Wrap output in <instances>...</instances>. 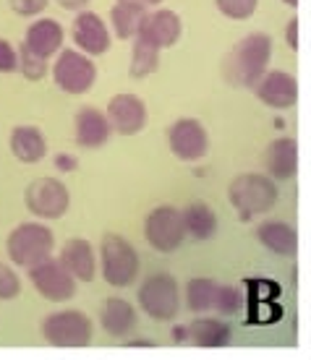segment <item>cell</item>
I'll use <instances>...</instances> for the list:
<instances>
[{"instance_id": "14", "label": "cell", "mask_w": 311, "mask_h": 360, "mask_svg": "<svg viewBox=\"0 0 311 360\" xmlns=\"http://www.w3.org/2000/svg\"><path fill=\"white\" fill-rule=\"evenodd\" d=\"M256 99L269 110H291L298 102V82L288 71H269L254 84Z\"/></svg>"}, {"instance_id": "23", "label": "cell", "mask_w": 311, "mask_h": 360, "mask_svg": "<svg viewBox=\"0 0 311 360\" xmlns=\"http://www.w3.org/2000/svg\"><path fill=\"white\" fill-rule=\"evenodd\" d=\"M189 340L196 347L204 350H220V347H228L233 342V329L228 321L215 319V316H199L191 326H189Z\"/></svg>"}, {"instance_id": "26", "label": "cell", "mask_w": 311, "mask_h": 360, "mask_svg": "<svg viewBox=\"0 0 311 360\" xmlns=\"http://www.w3.org/2000/svg\"><path fill=\"white\" fill-rule=\"evenodd\" d=\"M160 47H155L152 42H146L141 37H134V47H131V63H128V76L134 82H141L146 76L157 73L160 68Z\"/></svg>"}, {"instance_id": "17", "label": "cell", "mask_w": 311, "mask_h": 360, "mask_svg": "<svg viewBox=\"0 0 311 360\" xmlns=\"http://www.w3.org/2000/svg\"><path fill=\"white\" fill-rule=\"evenodd\" d=\"M63 39H65V29L61 27V21L55 18H37L27 27L24 32V42L21 45L32 50L34 55L50 60L55 53L63 50Z\"/></svg>"}, {"instance_id": "33", "label": "cell", "mask_w": 311, "mask_h": 360, "mask_svg": "<svg viewBox=\"0 0 311 360\" xmlns=\"http://www.w3.org/2000/svg\"><path fill=\"white\" fill-rule=\"evenodd\" d=\"M18 71V47L0 37V73Z\"/></svg>"}, {"instance_id": "18", "label": "cell", "mask_w": 311, "mask_h": 360, "mask_svg": "<svg viewBox=\"0 0 311 360\" xmlns=\"http://www.w3.org/2000/svg\"><path fill=\"white\" fill-rule=\"evenodd\" d=\"M139 314L137 306L126 297L113 295L100 306V326L102 332H108L113 340H126L128 334L137 329Z\"/></svg>"}, {"instance_id": "39", "label": "cell", "mask_w": 311, "mask_h": 360, "mask_svg": "<svg viewBox=\"0 0 311 360\" xmlns=\"http://www.w3.org/2000/svg\"><path fill=\"white\" fill-rule=\"evenodd\" d=\"M128 347H152V345H155V342H152V340H139V337H137V340H128Z\"/></svg>"}, {"instance_id": "11", "label": "cell", "mask_w": 311, "mask_h": 360, "mask_svg": "<svg viewBox=\"0 0 311 360\" xmlns=\"http://www.w3.org/2000/svg\"><path fill=\"white\" fill-rule=\"evenodd\" d=\"M167 146L181 162H199L210 152V134L199 117H178L167 128Z\"/></svg>"}, {"instance_id": "8", "label": "cell", "mask_w": 311, "mask_h": 360, "mask_svg": "<svg viewBox=\"0 0 311 360\" xmlns=\"http://www.w3.org/2000/svg\"><path fill=\"white\" fill-rule=\"evenodd\" d=\"M24 204L37 219H61L71 209V191L58 178H34L24 191Z\"/></svg>"}, {"instance_id": "30", "label": "cell", "mask_w": 311, "mask_h": 360, "mask_svg": "<svg viewBox=\"0 0 311 360\" xmlns=\"http://www.w3.org/2000/svg\"><path fill=\"white\" fill-rule=\"evenodd\" d=\"M215 8L230 21H248L259 8V0H215Z\"/></svg>"}, {"instance_id": "2", "label": "cell", "mask_w": 311, "mask_h": 360, "mask_svg": "<svg viewBox=\"0 0 311 360\" xmlns=\"http://www.w3.org/2000/svg\"><path fill=\"white\" fill-rule=\"evenodd\" d=\"M277 198H280V191L274 186V180L262 172H241L228 186L230 207L236 209V214L243 222L272 212L277 207Z\"/></svg>"}, {"instance_id": "38", "label": "cell", "mask_w": 311, "mask_h": 360, "mask_svg": "<svg viewBox=\"0 0 311 360\" xmlns=\"http://www.w3.org/2000/svg\"><path fill=\"white\" fill-rule=\"evenodd\" d=\"M170 337H173L175 345H183L189 340V326H173V334H170Z\"/></svg>"}, {"instance_id": "37", "label": "cell", "mask_w": 311, "mask_h": 360, "mask_svg": "<svg viewBox=\"0 0 311 360\" xmlns=\"http://www.w3.org/2000/svg\"><path fill=\"white\" fill-rule=\"evenodd\" d=\"M115 3H128V6H137V8L149 11V8H157L163 0H115Z\"/></svg>"}, {"instance_id": "25", "label": "cell", "mask_w": 311, "mask_h": 360, "mask_svg": "<svg viewBox=\"0 0 311 360\" xmlns=\"http://www.w3.org/2000/svg\"><path fill=\"white\" fill-rule=\"evenodd\" d=\"M146 11L137 8V6H128V3H115L110 8V34H115V39H134L141 29Z\"/></svg>"}, {"instance_id": "12", "label": "cell", "mask_w": 311, "mask_h": 360, "mask_svg": "<svg viewBox=\"0 0 311 360\" xmlns=\"http://www.w3.org/2000/svg\"><path fill=\"white\" fill-rule=\"evenodd\" d=\"M105 115H108L113 134L118 136H137L149 123V110H146L144 99L131 91H120L115 97H110Z\"/></svg>"}, {"instance_id": "35", "label": "cell", "mask_w": 311, "mask_h": 360, "mask_svg": "<svg viewBox=\"0 0 311 360\" xmlns=\"http://www.w3.org/2000/svg\"><path fill=\"white\" fill-rule=\"evenodd\" d=\"M285 42L291 50H298V18H291L285 24Z\"/></svg>"}, {"instance_id": "21", "label": "cell", "mask_w": 311, "mask_h": 360, "mask_svg": "<svg viewBox=\"0 0 311 360\" xmlns=\"http://www.w3.org/2000/svg\"><path fill=\"white\" fill-rule=\"evenodd\" d=\"M256 240L272 256H280V259H291L298 253V233H296V227L283 222V219L262 222L256 227Z\"/></svg>"}, {"instance_id": "29", "label": "cell", "mask_w": 311, "mask_h": 360, "mask_svg": "<svg viewBox=\"0 0 311 360\" xmlns=\"http://www.w3.org/2000/svg\"><path fill=\"white\" fill-rule=\"evenodd\" d=\"M222 316H236L243 311V290L233 288V285H220L217 297H215V308Z\"/></svg>"}, {"instance_id": "22", "label": "cell", "mask_w": 311, "mask_h": 360, "mask_svg": "<svg viewBox=\"0 0 311 360\" xmlns=\"http://www.w3.org/2000/svg\"><path fill=\"white\" fill-rule=\"evenodd\" d=\"M8 144L11 154L24 165H37L47 157V139L37 126H27L24 123V126L11 128Z\"/></svg>"}, {"instance_id": "16", "label": "cell", "mask_w": 311, "mask_h": 360, "mask_svg": "<svg viewBox=\"0 0 311 360\" xmlns=\"http://www.w3.org/2000/svg\"><path fill=\"white\" fill-rule=\"evenodd\" d=\"M58 262L71 271L76 282H94V277L100 274L94 245L87 238H68L63 248H61V253H58Z\"/></svg>"}, {"instance_id": "6", "label": "cell", "mask_w": 311, "mask_h": 360, "mask_svg": "<svg viewBox=\"0 0 311 360\" xmlns=\"http://www.w3.org/2000/svg\"><path fill=\"white\" fill-rule=\"evenodd\" d=\"M139 308L152 321H175L181 311V288L178 279L167 271H155L141 282L137 292Z\"/></svg>"}, {"instance_id": "20", "label": "cell", "mask_w": 311, "mask_h": 360, "mask_svg": "<svg viewBox=\"0 0 311 360\" xmlns=\"http://www.w3.org/2000/svg\"><path fill=\"white\" fill-rule=\"evenodd\" d=\"M265 167L267 175L274 183H285V180L296 178V172H298V144H296V139H291V136L274 139L265 152Z\"/></svg>"}, {"instance_id": "9", "label": "cell", "mask_w": 311, "mask_h": 360, "mask_svg": "<svg viewBox=\"0 0 311 360\" xmlns=\"http://www.w3.org/2000/svg\"><path fill=\"white\" fill-rule=\"evenodd\" d=\"M144 238L149 248H155L157 253H175L186 240L183 212L170 204L155 207L144 219Z\"/></svg>"}, {"instance_id": "40", "label": "cell", "mask_w": 311, "mask_h": 360, "mask_svg": "<svg viewBox=\"0 0 311 360\" xmlns=\"http://www.w3.org/2000/svg\"><path fill=\"white\" fill-rule=\"evenodd\" d=\"M280 3H285L288 8H298V0H280Z\"/></svg>"}, {"instance_id": "5", "label": "cell", "mask_w": 311, "mask_h": 360, "mask_svg": "<svg viewBox=\"0 0 311 360\" xmlns=\"http://www.w3.org/2000/svg\"><path fill=\"white\" fill-rule=\"evenodd\" d=\"M42 340L53 347H65V350H79L89 347L94 342V321L84 311H55L42 319Z\"/></svg>"}, {"instance_id": "10", "label": "cell", "mask_w": 311, "mask_h": 360, "mask_svg": "<svg viewBox=\"0 0 311 360\" xmlns=\"http://www.w3.org/2000/svg\"><path fill=\"white\" fill-rule=\"evenodd\" d=\"M27 274L32 288L39 292V297H45L50 303H68L79 292L76 290L79 288L76 277L58 259H53V256H47L45 262L29 266Z\"/></svg>"}, {"instance_id": "4", "label": "cell", "mask_w": 311, "mask_h": 360, "mask_svg": "<svg viewBox=\"0 0 311 360\" xmlns=\"http://www.w3.org/2000/svg\"><path fill=\"white\" fill-rule=\"evenodd\" d=\"M53 248L55 235L45 222H21L6 238V253L18 269H29L45 262L47 256H53Z\"/></svg>"}, {"instance_id": "7", "label": "cell", "mask_w": 311, "mask_h": 360, "mask_svg": "<svg viewBox=\"0 0 311 360\" xmlns=\"http://www.w3.org/2000/svg\"><path fill=\"white\" fill-rule=\"evenodd\" d=\"M53 82L58 89L73 97L89 94L97 84V63L82 50H61L53 63Z\"/></svg>"}, {"instance_id": "1", "label": "cell", "mask_w": 311, "mask_h": 360, "mask_svg": "<svg viewBox=\"0 0 311 360\" xmlns=\"http://www.w3.org/2000/svg\"><path fill=\"white\" fill-rule=\"evenodd\" d=\"M269 60H272V37L267 32H251L225 58V65H222L225 82L233 86L254 89V84L269 68Z\"/></svg>"}, {"instance_id": "19", "label": "cell", "mask_w": 311, "mask_h": 360, "mask_svg": "<svg viewBox=\"0 0 311 360\" xmlns=\"http://www.w3.org/2000/svg\"><path fill=\"white\" fill-rule=\"evenodd\" d=\"M73 136L76 144L82 149H102L113 136V128L108 123V115L97 108H82L76 112V123H73Z\"/></svg>"}, {"instance_id": "15", "label": "cell", "mask_w": 311, "mask_h": 360, "mask_svg": "<svg viewBox=\"0 0 311 360\" xmlns=\"http://www.w3.org/2000/svg\"><path fill=\"white\" fill-rule=\"evenodd\" d=\"M141 39L152 42L160 50H170L181 42L183 37V18L170 8H155L146 11L144 21H141V29L139 34Z\"/></svg>"}, {"instance_id": "36", "label": "cell", "mask_w": 311, "mask_h": 360, "mask_svg": "<svg viewBox=\"0 0 311 360\" xmlns=\"http://www.w3.org/2000/svg\"><path fill=\"white\" fill-rule=\"evenodd\" d=\"M58 6L63 11H71V13H76V11H84L87 6H89L91 0H55Z\"/></svg>"}, {"instance_id": "13", "label": "cell", "mask_w": 311, "mask_h": 360, "mask_svg": "<svg viewBox=\"0 0 311 360\" xmlns=\"http://www.w3.org/2000/svg\"><path fill=\"white\" fill-rule=\"evenodd\" d=\"M71 37L76 50L91 55V58H100L113 47V34H110L108 21L94 13V11H76V18H73Z\"/></svg>"}, {"instance_id": "24", "label": "cell", "mask_w": 311, "mask_h": 360, "mask_svg": "<svg viewBox=\"0 0 311 360\" xmlns=\"http://www.w3.org/2000/svg\"><path fill=\"white\" fill-rule=\"evenodd\" d=\"M183 227H186V235H191L193 240H212L220 230V219L210 204L193 201L183 209Z\"/></svg>"}, {"instance_id": "3", "label": "cell", "mask_w": 311, "mask_h": 360, "mask_svg": "<svg viewBox=\"0 0 311 360\" xmlns=\"http://www.w3.org/2000/svg\"><path fill=\"white\" fill-rule=\"evenodd\" d=\"M102 279L110 288L126 290L137 282L139 271H141V259L134 243L118 233L102 235L100 240V262H97Z\"/></svg>"}, {"instance_id": "31", "label": "cell", "mask_w": 311, "mask_h": 360, "mask_svg": "<svg viewBox=\"0 0 311 360\" xmlns=\"http://www.w3.org/2000/svg\"><path fill=\"white\" fill-rule=\"evenodd\" d=\"M21 295V277L16 269H11V264L0 259V300H16Z\"/></svg>"}, {"instance_id": "32", "label": "cell", "mask_w": 311, "mask_h": 360, "mask_svg": "<svg viewBox=\"0 0 311 360\" xmlns=\"http://www.w3.org/2000/svg\"><path fill=\"white\" fill-rule=\"evenodd\" d=\"M11 11L21 18H37L42 16L50 6V0H8Z\"/></svg>"}, {"instance_id": "34", "label": "cell", "mask_w": 311, "mask_h": 360, "mask_svg": "<svg viewBox=\"0 0 311 360\" xmlns=\"http://www.w3.org/2000/svg\"><path fill=\"white\" fill-rule=\"evenodd\" d=\"M53 165H55V170L58 172H73L76 167H79V160L68 152H58L53 157Z\"/></svg>"}, {"instance_id": "28", "label": "cell", "mask_w": 311, "mask_h": 360, "mask_svg": "<svg viewBox=\"0 0 311 360\" xmlns=\"http://www.w3.org/2000/svg\"><path fill=\"white\" fill-rule=\"evenodd\" d=\"M47 71H50V65H47L45 58L34 55L24 45L18 47V73H21L27 82H32V84L42 82V79L47 76Z\"/></svg>"}, {"instance_id": "27", "label": "cell", "mask_w": 311, "mask_h": 360, "mask_svg": "<svg viewBox=\"0 0 311 360\" xmlns=\"http://www.w3.org/2000/svg\"><path fill=\"white\" fill-rule=\"evenodd\" d=\"M220 282H215L212 277H193L186 285V306L193 314H207L215 308V297H217Z\"/></svg>"}]
</instances>
